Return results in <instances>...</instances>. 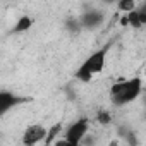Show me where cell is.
I'll return each instance as SVG.
<instances>
[{"instance_id": "2", "label": "cell", "mask_w": 146, "mask_h": 146, "mask_svg": "<svg viewBox=\"0 0 146 146\" xmlns=\"http://www.w3.org/2000/svg\"><path fill=\"white\" fill-rule=\"evenodd\" d=\"M108 48L110 45H105L103 48H98L95 50L93 53H90L83 64L78 67L74 78L81 83H90L96 74H100V72L105 69V64H107V53H108Z\"/></svg>"}, {"instance_id": "7", "label": "cell", "mask_w": 146, "mask_h": 146, "mask_svg": "<svg viewBox=\"0 0 146 146\" xmlns=\"http://www.w3.org/2000/svg\"><path fill=\"white\" fill-rule=\"evenodd\" d=\"M19 102H21V98L11 95V93H7V91L0 93V108H2V113L9 112V110H11L16 103H19Z\"/></svg>"}, {"instance_id": "1", "label": "cell", "mask_w": 146, "mask_h": 146, "mask_svg": "<svg viewBox=\"0 0 146 146\" xmlns=\"http://www.w3.org/2000/svg\"><path fill=\"white\" fill-rule=\"evenodd\" d=\"M143 93V79L141 78H125L119 79L110 86V100L115 107H124L137 100Z\"/></svg>"}, {"instance_id": "10", "label": "cell", "mask_w": 146, "mask_h": 146, "mask_svg": "<svg viewBox=\"0 0 146 146\" xmlns=\"http://www.w3.org/2000/svg\"><path fill=\"white\" fill-rule=\"evenodd\" d=\"M96 120H98L102 125H107V124H110L112 115H110V112H107V110H100V112L96 113Z\"/></svg>"}, {"instance_id": "5", "label": "cell", "mask_w": 146, "mask_h": 146, "mask_svg": "<svg viewBox=\"0 0 146 146\" xmlns=\"http://www.w3.org/2000/svg\"><path fill=\"white\" fill-rule=\"evenodd\" d=\"M122 24H129V26H132V28H141V26H144L146 24V7H139L137 5V9L134 11V12H131V14H127L124 19H122Z\"/></svg>"}, {"instance_id": "9", "label": "cell", "mask_w": 146, "mask_h": 146, "mask_svg": "<svg viewBox=\"0 0 146 146\" xmlns=\"http://www.w3.org/2000/svg\"><path fill=\"white\" fill-rule=\"evenodd\" d=\"M117 9L127 16V14H131V12H134V11L137 9V4L132 2V0H122V2L117 4Z\"/></svg>"}, {"instance_id": "3", "label": "cell", "mask_w": 146, "mask_h": 146, "mask_svg": "<svg viewBox=\"0 0 146 146\" xmlns=\"http://www.w3.org/2000/svg\"><path fill=\"white\" fill-rule=\"evenodd\" d=\"M88 136H90V119H86V117H81L76 122H72L64 132V137L67 141L74 143L78 146H81Z\"/></svg>"}, {"instance_id": "8", "label": "cell", "mask_w": 146, "mask_h": 146, "mask_svg": "<svg viewBox=\"0 0 146 146\" xmlns=\"http://www.w3.org/2000/svg\"><path fill=\"white\" fill-rule=\"evenodd\" d=\"M31 26H33V19H31L29 16H21V17L17 19V23L14 24V33H24V31H28Z\"/></svg>"}, {"instance_id": "6", "label": "cell", "mask_w": 146, "mask_h": 146, "mask_svg": "<svg viewBox=\"0 0 146 146\" xmlns=\"http://www.w3.org/2000/svg\"><path fill=\"white\" fill-rule=\"evenodd\" d=\"M103 23V14L98 11H91V12H84L79 19V26L86 28V29H93L96 26H100Z\"/></svg>"}, {"instance_id": "11", "label": "cell", "mask_w": 146, "mask_h": 146, "mask_svg": "<svg viewBox=\"0 0 146 146\" xmlns=\"http://www.w3.org/2000/svg\"><path fill=\"white\" fill-rule=\"evenodd\" d=\"M52 146H78V144H74V143H70V141H67V139H65V137L62 136V137L55 139Z\"/></svg>"}, {"instance_id": "4", "label": "cell", "mask_w": 146, "mask_h": 146, "mask_svg": "<svg viewBox=\"0 0 146 146\" xmlns=\"http://www.w3.org/2000/svg\"><path fill=\"white\" fill-rule=\"evenodd\" d=\"M46 137H48V129L43 124H31L24 129L21 141L23 146H38L40 143L46 141Z\"/></svg>"}]
</instances>
